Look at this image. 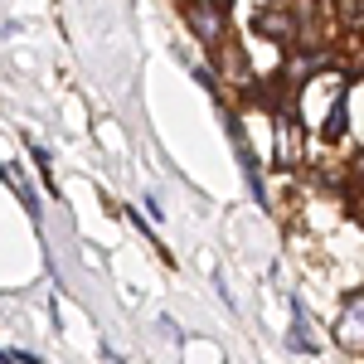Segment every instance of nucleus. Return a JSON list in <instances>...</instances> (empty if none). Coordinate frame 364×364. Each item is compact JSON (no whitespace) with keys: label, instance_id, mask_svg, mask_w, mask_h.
I'll list each match as a JSON object with an SVG mask.
<instances>
[{"label":"nucleus","instance_id":"f257e3e1","mask_svg":"<svg viewBox=\"0 0 364 364\" xmlns=\"http://www.w3.org/2000/svg\"><path fill=\"white\" fill-rule=\"evenodd\" d=\"M190 25H195V34L204 44H214V39H219V10H214V5H195V10H190Z\"/></svg>","mask_w":364,"mask_h":364},{"label":"nucleus","instance_id":"f03ea898","mask_svg":"<svg viewBox=\"0 0 364 364\" xmlns=\"http://www.w3.org/2000/svg\"><path fill=\"white\" fill-rule=\"evenodd\" d=\"M257 25H262V34H272V39H291L296 20H291L287 10H262V15H257Z\"/></svg>","mask_w":364,"mask_h":364},{"label":"nucleus","instance_id":"7ed1b4c3","mask_svg":"<svg viewBox=\"0 0 364 364\" xmlns=\"http://www.w3.org/2000/svg\"><path fill=\"white\" fill-rule=\"evenodd\" d=\"M364 331H360V296H350V316H340V345H350V350H360L364 345Z\"/></svg>","mask_w":364,"mask_h":364},{"label":"nucleus","instance_id":"20e7f679","mask_svg":"<svg viewBox=\"0 0 364 364\" xmlns=\"http://www.w3.org/2000/svg\"><path fill=\"white\" fill-rule=\"evenodd\" d=\"M287 345H291V350H306V355H311V336H306V326H301V321L291 326V336H287Z\"/></svg>","mask_w":364,"mask_h":364}]
</instances>
